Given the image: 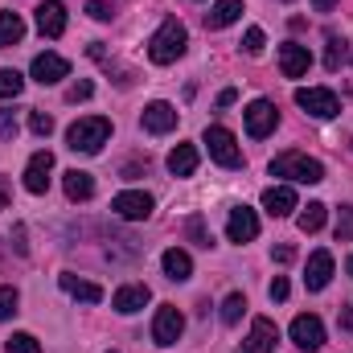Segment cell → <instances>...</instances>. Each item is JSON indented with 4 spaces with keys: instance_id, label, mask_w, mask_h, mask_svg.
<instances>
[{
    "instance_id": "6da1fadb",
    "label": "cell",
    "mask_w": 353,
    "mask_h": 353,
    "mask_svg": "<svg viewBox=\"0 0 353 353\" xmlns=\"http://www.w3.org/2000/svg\"><path fill=\"white\" fill-rule=\"evenodd\" d=\"M107 140H111V119H103V115H87V119L70 123V132H66V148L83 152V157H94Z\"/></svg>"
},
{
    "instance_id": "7a4b0ae2",
    "label": "cell",
    "mask_w": 353,
    "mask_h": 353,
    "mask_svg": "<svg viewBox=\"0 0 353 353\" xmlns=\"http://www.w3.org/2000/svg\"><path fill=\"white\" fill-rule=\"evenodd\" d=\"M185 46H189L185 25H181L176 17H169V21L152 33V41H148V58H152L157 66H169V62H176V58L185 54Z\"/></svg>"
},
{
    "instance_id": "3957f363",
    "label": "cell",
    "mask_w": 353,
    "mask_h": 353,
    "mask_svg": "<svg viewBox=\"0 0 353 353\" xmlns=\"http://www.w3.org/2000/svg\"><path fill=\"white\" fill-rule=\"evenodd\" d=\"M271 176H288V181H300V185H316L325 181V165L304 157V152H279L271 161Z\"/></svg>"
},
{
    "instance_id": "277c9868",
    "label": "cell",
    "mask_w": 353,
    "mask_h": 353,
    "mask_svg": "<svg viewBox=\"0 0 353 353\" xmlns=\"http://www.w3.org/2000/svg\"><path fill=\"white\" fill-rule=\"evenodd\" d=\"M201 144L210 148V157H214L222 169H239V165H243V148H239V140H234V132H230V128L210 123V128H205V136H201Z\"/></svg>"
},
{
    "instance_id": "5b68a950",
    "label": "cell",
    "mask_w": 353,
    "mask_h": 353,
    "mask_svg": "<svg viewBox=\"0 0 353 353\" xmlns=\"http://www.w3.org/2000/svg\"><path fill=\"white\" fill-rule=\"evenodd\" d=\"M296 103H300L312 119H333V115L341 111L337 94H333L329 87H300V90H296Z\"/></svg>"
},
{
    "instance_id": "8992f818",
    "label": "cell",
    "mask_w": 353,
    "mask_h": 353,
    "mask_svg": "<svg viewBox=\"0 0 353 353\" xmlns=\"http://www.w3.org/2000/svg\"><path fill=\"white\" fill-rule=\"evenodd\" d=\"M181 333H185V316L176 312L173 304H161V308H157V316H152V341L169 350V345L181 341Z\"/></svg>"
},
{
    "instance_id": "52a82bcc",
    "label": "cell",
    "mask_w": 353,
    "mask_h": 353,
    "mask_svg": "<svg viewBox=\"0 0 353 353\" xmlns=\"http://www.w3.org/2000/svg\"><path fill=\"white\" fill-rule=\"evenodd\" d=\"M111 210H115L123 222H144V218L152 214V197H148V193H140V189H123V193H115Z\"/></svg>"
},
{
    "instance_id": "ba28073f",
    "label": "cell",
    "mask_w": 353,
    "mask_h": 353,
    "mask_svg": "<svg viewBox=\"0 0 353 353\" xmlns=\"http://www.w3.org/2000/svg\"><path fill=\"white\" fill-rule=\"evenodd\" d=\"M292 341L300 345V350H321L325 345V321L321 316H312V312H300L296 321H292Z\"/></svg>"
},
{
    "instance_id": "9c48e42d",
    "label": "cell",
    "mask_w": 353,
    "mask_h": 353,
    "mask_svg": "<svg viewBox=\"0 0 353 353\" xmlns=\"http://www.w3.org/2000/svg\"><path fill=\"white\" fill-rule=\"evenodd\" d=\"M243 115H247V132H251L255 140L271 136V132H275V123H279V111H275V103H271V99H255Z\"/></svg>"
},
{
    "instance_id": "30bf717a",
    "label": "cell",
    "mask_w": 353,
    "mask_h": 353,
    "mask_svg": "<svg viewBox=\"0 0 353 353\" xmlns=\"http://www.w3.org/2000/svg\"><path fill=\"white\" fill-rule=\"evenodd\" d=\"M275 341H279L275 321L255 316V321H251V333H247V341H243V350L239 353H275Z\"/></svg>"
},
{
    "instance_id": "8fae6325",
    "label": "cell",
    "mask_w": 353,
    "mask_h": 353,
    "mask_svg": "<svg viewBox=\"0 0 353 353\" xmlns=\"http://www.w3.org/2000/svg\"><path fill=\"white\" fill-rule=\"evenodd\" d=\"M29 74H33V83H41V87H54V83H62V79L70 74V62H66L62 54H37Z\"/></svg>"
},
{
    "instance_id": "7c38bea8",
    "label": "cell",
    "mask_w": 353,
    "mask_h": 353,
    "mask_svg": "<svg viewBox=\"0 0 353 353\" xmlns=\"http://www.w3.org/2000/svg\"><path fill=\"white\" fill-rule=\"evenodd\" d=\"M259 234V214L247 210V205H234L230 218H226V239L230 243H251Z\"/></svg>"
},
{
    "instance_id": "4fadbf2b",
    "label": "cell",
    "mask_w": 353,
    "mask_h": 353,
    "mask_svg": "<svg viewBox=\"0 0 353 353\" xmlns=\"http://www.w3.org/2000/svg\"><path fill=\"white\" fill-rule=\"evenodd\" d=\"M50 173H54V152H50V148L33 152L29 165H25V189H29V193H46V189H50Z\"/></svg>"
},
{
    "instance_id": "5bb4252c",
    "label": "cell",
    "mask_w": 353,
    "mask_h": 353,
    "mask_svg": "<svg viewBox=\"0 0 353 353\" xmlns=\"http://www.w3.org/2000/svg\"><path fill=\"white\" fill-rule=\"evenodd\" d=\"M308 66H312L308 46H300V41H283L279 46V70H283V79H300V74H308Z\"/></svg>"
},
{
    "instance_id": "9a60e30c",
    "label": "cell",
    "mask_w": 353,
    "mask_h": 353,
    "mask_svg": "<svg viewBox=\"0 0 353 353\" xmlns=\"http://www.w3.org/2000/svg\"><path fill=\"white\" fill-rule=\"evenodd\" d=\"M144 128H148L152 136L173 132V128H176V107H173V103H165V99L148 103V107H144Z\"/></svg>"
},
{
    "instance_id": "2e32d148",
    "label": "cell",
    "mask_w": 353,
    "mask_h": 353,
    "mask_svg": "<svg viewBox=\"0 0 353 353\" xmlns=\"http://www.w3.org/2000/svg\"><path fill=\"white\" fill-rule=\"evenodd\" d=\"M37 29H41V37H62L66 33V8L58 0H41L37 4Z\"/></svg>"
},
{
    "instance_id": "e0dca14e",
    "label": "cell",
    "mask_w": 353,
    "mask_h": 353,
    "mask_svg": "<svg viewBox=\"0 0 353 353\" xmlns=\"http://www.w3.org/2000/svg\"><path fill=\"white\" fill-rule=\"evenodd\" d=\"M148 300H152V292H148L144 283H123V288L111 296V308H115V312H123V316H132V312H140Z\"/></svg>"
},
{
    "instance_id": "ac0fdd59",
    "label": "cell",
    "mask_w": 353,
    "mask_h": 353,
    "mask_svg": "<svg viewBox=\"0 0 353 353\" xmlns=\"http://www.w3.org/2000/svg\"><path fill=\"white\" fill-rule=\"evenodd\" d=\"M329 279H333V255H329V251H312V255H308V275H304L308 292H325Z\"/></svg>"
},
{
    "instance_id": "d6986e66",
    "label": "cell",
    "mask_w": 353,
    "mask_h": 353,
    "mask_svg": "<svg viewBox=\"0 0 353 353\" xmlns=\"http://www.w3.org/2000/svg\"><path fill=\"white\" fill-rule=\"evenodd\" d=\"M263 210L271 218H288V214L296 210V189H292V185H271L263 193Z\"/></svg>"
},
{
    "instance_id": "ffe728a7",
    "label": "cell",
    "mask_w": 353,
    "mask_h": 353,
    "mask_svg": "<svg viewBox=\"0 0 353 353\" xmlns=\"http://www.w3.org/2000/svg\"><path fill=\"white\" fill-rule=\"evenodd\" d=\"M58 283H62V292H66V296H74V300H83V304H99V300H103V288H99V283L79 279V275H70V271H62V275H58Z\"/></svg>"
},
{
    "instance_id": "44dd1931",
    "label": "cell",
    "mask_w": 353,
    "mask_h": 353,
    "mask_svg": "<svg viewBox=\"0 0 353 353\" xmlns=\"http://www.w3.org/2000/svg\"><path fill=\"white\" fill-rule=\"evenodd\" d=\"M62 189H66L70 201H90L94 197V176L83 173V169H70V173H62Z\"/></svg>"
},
{
    "instance_id": "7402d4cb",
    "label": "cell",
    "mask_w": 353,
    "mask_h": 353,
    "mask_svg": "<svg viewBox=\"0 0 353 353\" xmlns=\"http://www.w3.org/2000/svg\"><path fill=\"white\" fill-rule=\"evenodd\" d=\"M243 17V0H218L210 12H205V25L210 29H226V25H234Z\"/></svg>"
},
{
    "instance_id": "603a6c76",
    "label": "cell",
    "mask_w": 353,
    "mask_h": 353,
    "mask_svg": "<svg viewBox=\"0 0 353 353\" xmlns=\"http://www.w3.org/2000/svg\"><path fill=\"white\" fill-rule=\"evenodd\" d=\"M161 267H165V275H169V279H176V283L193 275V259H189L181 247H169V251L161 255Z\"/></svg>"
},
{
    "instance_id": "cb8c5ba5",
    "label": "cell",
    "mask_w": 353,
    "mask_h": 353,
    "mask_svg": "<svg viewBox=\"0 0 353 353\" xmlns=\"http://www.w3.org/2000/svg\"><path fill=\"white\" fill-rule=\"evenodd\" d=\"M193 169H197V148H193V144H176L173 152H169V173L193 176Z\"/></svg>"
},
{
    "instance_id": "d4e9b609",
    "label": "cell",
    "mask_w": 353,
    "mask_h": 353,
    "mask_svg": "<svg viewBox=\"0 0 353 353\" xmlns=\"http://www.w3.org/2000/svg\"><path fill=\"white\" fill-rule=\"evenodd\" d=\"M325 218H329V205H325V201H308V205H304V214L296 218V226H300L304 234H316V230L325 226Z\"/></svg>"
},
{
    "instance_id": "484cf974",
    "label": "cell",
    "mask_w": 353,
    "mask_h": 353,
    "mask_svg": "<svg viewBox=\"0 0 353 353\" xmlns=\"http://www.w3.org/2000/svg\"><path fill=\"white\" fill-rule=\"evenodd\" d=\"M21 37H25V21H21V12H0V50L17 46Z\"/></svg>"
},
{
    "instance_id": "4316f807",
    "label": "cell",
    "mask_w": 353,
    "mask_h": 353,
    "mask_svg": "<svg viewBox=\"0 0 353 353\" xmlns=\"http://www.w3.org/2000/svg\"><path fill=\"white\" fill-rule=\"evenodd\" d=\"M243 312H247L243 292H230V296H226V304H222V325H239V321H243Z\"/></svg>"
},
{
    "instance_id": "83f0119b",
    "label": "cell",
    "mask_w": 353,
    "mask_h": 353,
    "mask_svg": "<svg viewBox=\"0 0 353 353\" xmlns=\"http://www.w3.org/2000/svg\"><path fill=\"white\" fill-rule=\"evenodd\" d=\"M4 353H41V345H37L33 333H12V337L4 341Z\"/></svg>"
},
{
    "instance_id": "f1b7e54d",
    "label": "cell",
    "mask_w": 353,
    "mask_h": 353,
    "mask_svg": "<svg viewBox=\"0 0 353 353\" xmlns=\"http://www.w3.org/2000/svg\"><path fill=\"white\" fill-rule=\"evenodd\" d=\"M25 90V79L17 70H0V99H17Z\"/></svg>"
},
{
    "instance_id": "f546056e",
    "label": "cell",
    "mask_w": 353,
    "mask_h": 353,
    "mask_svg": "<svg viewBox=\"0 0 353 353\" xmlns=\"http://www.w3.org/2000/svg\"><path fill=\"white\" fill-rule=\"evenodd\" d=\"M337 243H353V205H341L337 214Z\"/></svg>"
},
{
    "instance_id": "4dcf8cb0",
    "label": "cell",
    "mask_w": 353,
    "mask_h": 353,
    "mask_svg": "<svg viewBox=\"0 0 353 353\" xmlns=\"http://www.w3.org/2000/svg\"><path fill=\"white\" fill-rule=\"evenodd\" d=\"M263 46H267L263 29H259V25H251V29H247V41H243V50H247L251 58H259V54H263Z\"/></svg>"
},
{
    "instance_id": "1f68e13d",
    "label": "cell",
    "mask_w": 353,
    "mask_h": 353,
    "mask_svg": "<svg viewBox=\"0 0 353 353\" xmlns=\"http://www.w3.org/2000/svg\"><path fill=\"white\" fill-rule=\"evenodd\" d=\"M341 62H345V41H341V37H329V54H325V66H329V70H337Z\"/></svg>"
},
{
    "instance_id": "d6a6232c",
    "label": "cell",
    "mask_w": 353,
    "mask_h": 353,
    "mask_svg": "<svg viewBox=\"0 0 353 353\" xmlns=\"http://www.w3.org/2000/svg\"><path fill=\"white\" fill-rule=\"evenodd\" d=\"M29 132H33V136H50V132H54V119H50L46 111H29Z\"/></svg>"
},
{
    "instance_id": "836d02e7",
    "label": "cell",
    "mask_w": 353,
    "mask_h": 353,
    "mask_svg": "<svg viewBox=\"0 0 353 353\" xmlns=\"http://www.w3.org/2000/svg\"><path fill=\"white\" fill-rule=\"evenodd\" d=\"M17 300H21V296H17V288H8V283H4V288H0V321H8V316L17 312Z\"/></svg>"
},
{
    "instance_id": "e575fe53",
    "label": "cell",
    "mask_w": 353,
    "mask_h": 353,
    "mask_svg": "<svg viewBox=\"0 0 353 353\" xmlns=\"http://www.w3.org/2000/svg\"><path fill=\"white\" fill-rule=\"evenodd\" d=\"M87 12L94 21H111V4L107 0H87Z\"/></svg>"
},
{
    "instance_id": "d590c367",
    "label": "cell",
    "mask_w": 353,
    "mask_h": 353,
    "mask_svg": "<svg viewBox=\"0 0 353 353\" xmlns=\"http://www.w3.org/2000/svg\"><path fill=\"white\" fill-rule=\"evenodd\" d=\"M267 292H271V300H288V292H292V288H288V279H283V275H275Z\"/></svg>"
},
{
    "instance_id": "8d00e7d4",
    "label": "cell",
    "mask_w": 353,
    "mask_h": 353,
    "mask_svg": "<svg viewBox=\"0 0 353 353\" xmlns=\"http://www.w3.org/2000/svg\"><path fill=\"white\" fill-rule=\"evenodd\" d=\"M90 90H94V87L83 79V83H74V87L66 90V99H70V103H79V99H90Z\"/></svg>"
},
{
    "instance_id": "74e56055",
    "label": "cell",
    "mask_w": 353,
    "mask_h": 353,
    "mask_svg": "<svg viewBox=\"0 0 353 353\" xmlns=\"http://www.w3.org/2000/svg\"><path fill=\"white\" fill-rule=\"evenodd\" d=\"M271 259H275V263H292V259H296V247H275Z\"/></svg>"
},
{
    "instance_id": "f35d334b",
    "label": "cell",
    "mask_w": 353,
    "mask_h": 353,
    "mask_svg": "<svg viewBox=\"0 0 353 353\" xmlns=\"http://www.w3.org/2000/svg\"><path fill=\"white\" fill-rule=\"evenodd\" d=\"M8 197H12V193H8V181L0 176V210H8Z\"/></svg>"
},
{
    "instance_id": "ab89813d",
    "label": "cell",
    "mask_w": 353,
    "mask_h": 353,
    "mask_svg": "<svg viewBox=\"0 0 353 353\" xmlns=\"http://www.w3.org/2000/svg\"><path fill=\"white\" fill-rule=\"evenodd\" d=\"M234 99H239V90H222V94H218V103H222V107H230Z\"/></svg>"
},
{
    "instance_id": "60d3db41",
    "label": "cell",
    "mask_w": 353,
    "mask_h": 353,
    "mask_svg": "<svg viewBox=\"0 0 353 353\" xmlns=\"http://www.w3.org/2000/svg\"><path fill=\"white\" fill-rule=\"evenodd\" d=\"M312 4H316V12H329V8H333L337 0H312Z\"/></svg>"
},
{
    "instance_id": "b9f144b4",
    "label": "cell",
    "mask_w": 353,
    "mask_h": 353,
    "mask_svg": "<svg viewBox=\"0 0 353 353\" xmlns=\"http://www.w3.org/2000/svg\"><path fill=\"white\" fill-rule=\"evenodd\" d=\"M341 325H345V329H353V304L345 308V316H341Z\"/></svg>"
},
{
    "instance_id": "7bdbcfd3",
    "label": "cell",
    "mask_w": 353,
    "mask_h": 353,
    "mask_svg": "<svg viewBox=\"0 0 353 353\" xmlns=\"http://www.w3.org/2000/svg\"><path fill=\"white\" fill-rule=\"evenodd\" d=\"M345 271H350V275H353V255H350V259H345Z\"/></svg>"
},
{
    "instance_id": "ee69618b",
    "label": "cell",
    "mask_w": 353,
    "mask_h": 353,
    "mask_svg": "<svg viewBox=\"0 0 353 353\" xmlns=\"http://www.w3.org/2000/svg\"><path fill=\"white\" fill-rule=\"evenodd\" d=\"M283 4H288V0H283Z\"/></svg>"
}]
</instances>
